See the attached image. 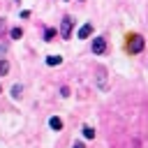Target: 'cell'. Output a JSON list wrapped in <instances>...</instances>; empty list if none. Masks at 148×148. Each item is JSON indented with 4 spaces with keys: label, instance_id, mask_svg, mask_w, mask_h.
Returning a JSON list of instances; mask_svg holds the SVG:
<instances>
[{
    "label": "cell",
    "instance_id": "1",
    "mask_svg": "<svg viewBox=\"0 0 148 148\" xmlns=\"http://www.w3.org/2000/svg\"><path fill=\"white\" fill-rule=\"evenodd\" d=\"M143 46H146V42H143L141 35H130V39H127V51H130L132 56H134V53H141Z\"/></svg>",
    "mask_w": 148,
    "mask_h": 148
},
{
    "label": "cell",
    "instance_id": "2",
    "mask_svg": "<svg viewBox=\"0 0 148 148\" xmlns=\"http://www.w3.org/2000/svg\"><path fill=\"white\" fill-rule=\"evenodd\" d=\"M72 28H74V21H72L69 16H65V18H62V25H60V35H62V39H69Z\"/></svg>",
    "mask_w": 148,
    "mask_h": 148
},
{
    "label": "cell",
    "instance_id": "3",
    "mask_svg": "<svg viewBox=\"0 0 148 148\" xmlns=\"http://www.w3.org/2000/svg\"><path fill=\"white\" fill-rule=\"evenodd\" d=\"M90 49H92V53H95V56H102V53L106 51V42H104V37H95Z\"/></svg>",
    "mask_w": 148,
    "mask_h": 148
},
{
    "label": "cell",
    "instance_id": "4",
    "mask_svg": "<svg viewBox=\"0 0 148 148\" xmlns=\"http://www.w3.org/2000/svg\"><path fill=\"white\" fill-rule=\"evenodd\" d=\"M90 35H92V25H90V23H86V25L79 28V39H88Z\"/></svg>",
    "mask_w": 148,
    "mask_h": 148
},
{
    "label": "cell",
    "instance_id": "5",
    "mask_svg": "<svg viewBox=\"0 0 148 148\" xmlns=\"http://www.w3.org/2000/svg\"><path fill=\"white\" fill-rule=\"evenodd\" d=\"M49 127L58 132V130H62V120H60L58 116H53V118H49Z\"/></svg>",
    "mask_w": 148,
    "mask_h": 148
},
{
    "label": "cell",
    "instance_id": "6",
    "mask_svg": "<svg viewBox=\"0 0 148 148\" xmlns=\"http://www.w3.org/2000/svg\"><path fill=\"white\" fill-rule=\"evenodd\" d=\"M60 62H62L60 56H49V58H46V65H49V67H56V65H60Z\"/></svg>",
    "mask_w": 148,
    "mask_h": 148
},
{
    "label": "cell",
    "instance_id": "7",
    "mask_svg": "<svg viewBox=\"0 0 148 148\" xmlns=\"http://www.w3.org/2000/svg\"><path fill=\"white\" fill-rule=\"evenodd\" d=\"M21 92H23V86H21V83H16V86L12 88V97H16V99H18V97H21Z\"/></svg>",
    "mask_w": 148,
    "mask_h": 148
},
{
    "label": "cell",
    "instance_id": "8",
    "mask_svg": "<svg viewBox=\"0 0 148 148\" xmlns=\"http://www.w3.org/2000/svg\"><path fill=\"white\" fill-rule=\"evenodd\" d=\"M7 72H9V62H7L5 58H2V60H0V76H5Z\"/></svg>",
    "mask_w": 148,
    "mask_h": 148
},
{
    "label": "cell",
    "instance_id": "9",
    "mask_svg": "<svg viewBox=\"0 0 148 148\" xmlns=\"http://www.w3.org/2000/svg\"><path fill=\"white\" fill-rule=\"evenodd\" d=\"M53 37H56V30H53V28H46V30H44V39H46V42H51Z\"/></svg>",
    "mask_w": 148,
    "mask_h": 148
},
{
    "label": "cell",
    "instance_id": "10",
    "mask_svg": "<svg viewBox=\"0 0 148 148\" xmlns=\"http://www.w3.org/2000/svg\"><path fill=\"white\" fill-rule=\"evenodd\" d=\"M83 136H86V139H95V130L86 125V127H83Z\"/></svg>",
    "mask_w": 148,
    "mask_h": 148
},
{
    "label": "cell",
    "instance_id": "11",
    "mask_svg": "<svg viewBox=\"0 0 148 148\" xmlns=\"http://www.w3.org/2000/svg\"><path fill=\"white\" fill-rule=\"evenodd\" d=\"M21 35H23L21 28H12V39H21Z\"/></svg>",
    "mask_w": 148,
    "mask_h": 148
},
{
    "label": "cell",
    "instance_id": "12",
    "mask_svg": "<svg viewBox=\"0 0 148 148\" xmlns=\"http://www.w3.org/2000/svg\"><path fill=\"white\" fill-rule=\"evenodd\" d=\"M60 95H62V97H67V95H69V88H67V86H62V88H60Z\"/></svg>",
    "mask_w": 148,
    "mask_h": 148
},
{
    "label": "cell",
    "instance_id": "13",
    "mask_svg": "<svg viewBox=\"0 0 148 148\" xmlns=\"http://www.w3.org/2000/svg\"><path fill=\"white\" fill-rule=\"evenodd\" d=\"M72 148H86V146H83V143H81V141H76V143H74V146H72Z\"/></svg>",
    "mask_w": 148,
    "mask_h": 148
},
{
    "label": "cell",
    "instance_id": "14",
    "mask_svg": "<svg viewBox=\"0 0 148 148\" xmlns=\"http://www.w3.org/2000/svg\"><path fill=\"white\" fill-rule=\"evenodd\" d=\"M0 92H2V88H0Z\"/></svg>",
    "mask_w": 148,
    "mask_h": 148
}]
</instances>
